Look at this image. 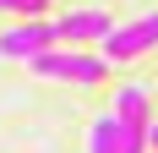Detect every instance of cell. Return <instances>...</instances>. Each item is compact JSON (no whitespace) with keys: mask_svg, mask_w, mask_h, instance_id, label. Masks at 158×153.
<instances>
[{"mask_svg":"<svg viewBox=\"0 0 158 153\" xmlns=\"http://www.w3.org/2000/svg\"><path fill=\"white\" fill-rule=\"evenodd\" d=\"M49 0H0V11H16V16H44Z\"/></svg>","mask_w":158,"mask_h":153,"instance_id":"obj_7","label":"cell"},{"mask_svg":"<svg viewBox=\"0 0 158 153\" xmlns=\"http://www.w3.org/2000/svg\"><path fill=\"white\" fill-rule=\"evenodd\" d=\"M147 148H153V153H158V120H153V131H147Z\"/></svg>","mask_w":158,"mask_h":153,"instance_id":"obj_8","label":"cell"},{"mask_svg":"<svg viewBox=\"0 0 158 153\" xmlns=\"http://www.w3.org/2000/svg\"><path fill=\"white\" fill-rule=\"evenodd\" d=\"M33 76H49V82H82V88H93L109 76V60L93 55V49H44V55H33Z\"/></svg>","mask_w":158,"mask_h":153,"instance_id":"obj_1","label":"cell"},{"mask_svg":"<svg viewBox=\"0 0 158 153\" xmlns=\"http://www.w3.org/2000/svg\"><path fill=\"white\" fill-rule=\"evenodd\" d=\"M109 16L98 11V6H82V11H65L60 22H55V33H60V44H104L109 38Z\"/></svg>","mask_w":158,"mask_h":153,"instance_id":"obj_5","label":"cell"},{"mask_svg":"<svg viewBox=\"0 0 158 153\" xmlns=\"http://www.w3.org/2000/svg\"><path fill=\"white\" fill-rule=\"evenodd\" d=\"M60 44V33H55V22H44V16H27V22H16V28L0 33V55L6 60H33V55H44V49Z\"/></svg>","mask_w":158,"mask_h":153,"instance_id":"obj_4","label":"cell"},{"mask_svg":"<svg viewBox=\"0 0 158 153\" xmlns=\"http://www.w3.org/2000/svg\"><path fill=\"white\" fill-rule=\"evenodd\" d=\"M87 153H126V148H120V126H114V115H98V120L87 126Z\"/></svg>","mask_w":158,"mask_h":153,"instance_id":"obj_6","label":"cell"},{"mask_svg":"<svg viewBox=\"0 0 158 153\" xmlns=\"http://www.w3.org/2000/svg\"><path fill=\"white\" fill-rule=\"evenodd\" d=\"M114 126H120V148L126 153H147V131H153V104H147L142 82H126L114 93Z\"/></svg>","mask_w":158,"mask_h":153,"instance_id":"obj_2","label":"cell"},{"mask_svg":"<svg viewBox=\"0 0 158 153\" xmlns=\"http://www.w3.org/2000/svg\"><path fill=\"white\" fill-rule=\"evenodd\" d=\"M147 49H158V11L136 16V22H126V28H109V38H104V60H136V55H147Z\"/></svg>","mask_w":158,"mask_h":153,"instance_id":"obj_3","label":"cell"}]
</instances>
